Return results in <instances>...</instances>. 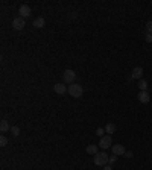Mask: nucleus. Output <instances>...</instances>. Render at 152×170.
I'll list each match as a JSON object with an SVG mask.
<instances>
[{
	"label": "nucleus",
	"mask_w": 152,
	"mask_h": 170,
	"mask_svg": "<svg viewBox=\"0 0 152 170\" xmlns=\"http://www.w3.org/2000/svg\"><path fill=\"white\" fill-rule=\"evenodd\" d=\"M53 91L58 93V94H65L69 91V87H65L64 84H55L53 85Z\"/></svg>",
	"instance_id": "8"
},
{
	"label": "nucleus",
	"mask_w": 152,
	"mask_h": 170,
	"mask_svg": "<svg viewBox=\"0 0 152 170\" xmlns=\"http://www.w3.org/2000/svg\"><path fill=\"white\" fill-rule=\"evenodd\" d=\"M108 160H110V157L107 155V152H99V154L94 155V164L99 166V167L107 166L108 164Z\"/></svg>",
	"instance_id": "2"
},
{
	"label": "nucleus",
	"mask_w": 152,
	"mask_h": 170,
	"mask_svg": "<svg viewBox=\"0 0 152 170\" xmlns=\"http://www.w3.org/2000/svg\"><path fill=\"white\" fill-rule=\"evenodd\" d=\"M0 144H2V146H6V144H8V138H6L5 135L0 137Z\"/></svg>",
	"instance_id": "19"
},
{
	"label": "nucleus",
	"mask_w": 152,
	"mask_h": 170,
	"mask_svg": "<svg viewBox=\"0 0 152 170\" xmlns=\"http://www.w3.org/2000/svg\"><path fill=\"white\" fill-rule=\"evenodd\" d=\"M62 79H64V82L65 84H75V81H76V73L73 71V70H65L64 71V75H62Z\"/></svg>",
	"instance_id": "3"
},
{
	"label": "nucleus",
	"mask_w": 152,
	"mask_h": 170,
	"mask_svg": "<svg viewBox=\"0 0 152 170\" xmlns=\"http://www.w3.org/2000/svg\"><path fill=\"white\" fill-rule=\"evenodd\" d=\"M72 97H76V99H79V97H82V94H84V90H82V87L81 85H78V84H72V85H69V91H67Z\"/></svg>",
	"instance_id": "1"
},
{
	"label": "nucleus",
	"mask_w": 152,
	"mask_h": 170,
	"mask_svg": "<svg viewBox=\"0 0 152 170\" xmlns=\"http://www.w3.org/2000/svg\"><path fill=\"white\" fill-rule=\"evenodd\" d=\"M105 170H113V167H111L110 164H107V166H105Z\"/></svg>",
	"instance_id": "23"
},
{
	"label": "nucleus",
	"mask_w": 152,
	"mask_h": 170,
	"mask_svg": "<svg viewBox=\"0 0 152 170\" xmlns=\"http://www.w3.org/2000/svg\"><path fill=\"white\" fill-rule=\"evenodd\" d=\"M125 157H126V158H133V152L126 151V152H125Z\"/></svg>",
	"instance_id": "22"
},
{
	"label": "nucleus",
	"mask_w": 152,
	"mask_h": 170,
	"mask_svg": "<svg viewBox=\"0 0 152 170\" xmlns=\"http://www.w3.org/2000/svg\"><path fill=\"white\" fill-rule=\"evenodd\" d=\"M137 97H139V100H140L142 103H149V100H151V96H149L148 91H140Z\"/></svg>",
	"instance_id": "9"
},
{
	"label": "nucleus",
	"mask_w": 152,
	"mask_h": 170,
	"mask_svg": "<svg viewBox=\"0 0 152 170\" xmlns=\"http://www.w3.org/2000/svg\"><path fill=\"white\" fill-rule=\"evenodd\" d=\"M30 8L27 6V5H21L20 8H18V14H20V17L21 18H27V17H30Z\"/></svg>",
	"instance_id": "6"
},
{
	"label": "nucleus",
	"mask_w": 152,
	"mask_h": 170,
	"mask_svg": "<svg viewBox=\"0 0 152 170\" xmlns=\"http://www.w3.org/2000/svg\"><path fill=\"white\" fill-rule=\"evenodd\" d=\"M32 24H34V27H37V29H41V27L46 24V21H44V18H43V17H37V18L34 20V23H32Z\"/></svg>",
	"instance_id": "11"
},
{
	"label": "nucleus",
	"mask_w": 152,
	"mask_h": 170,
	"mask_svg": "<svg viewBox=\"0 0 152 170\" xmlns=\"http://www.w3.org/2000/svg\"><path fill=\"white\" fill-rule=\"evenodd\" d=\"M111 144H113V138L110 137V135H104L102 138H101V141H99V147H102V149H108V147H111Z\"/></svg>",
	"instance_id": "4"
},
{
	"label": "nucleus",
	"mask_w": 152,
	"mask_h": 170,
	"mask_svg": "<svg viewBox=\"0 0 152 170\" xmlns=\"http://www.w3.org/2000/svg\"><path fill=\"white\" fill-rule=\"evenodd\" d=\"M11 134H12V137H18L20 135V128L18 126H12L11 128Z\"/></svg>",
	"instance_id": "16"
},
{
	"label": "nucleus",
	"mask_w": 152,
	"mask_h": 170,
	"mask_svg": "<svg viewBox=\"0 0 152 170\" xmlns=\"http://www.w3.org/2000/svg\"><path fill=\"white\" fill-rule=\"evenodd\" d=\"M116 161H117V155H113V157H110V160H108V164H110V166H113Z\"/></svg>",
	"instance_id": "18"
},
{
	"label": "nucleus",
	"mask_w": 152,
	"mask_h": 170,
	"mask_svg": "<svg viewBox=\"0 0 152 170\" xmlns=\"http://www.w3.org/2000/svg\"><path fill=\"white\" fill-rule=\"evenodd\" d=\"M146 32L148 33H152V21H148L146 23Z\"/></svg>",
	"instance_id": "20"
},
{
	"label": "nucleus",
	"mask_w": 152,
	"mask_h": 170,
	"mask_svg": "<svg viewBox=\"0 0 152 170\" xmlns=\"http://www.w3.org/2000/svg\"><path fill=\"white\" fill-rule=\"evenodd\" d=\"M139 88H140V91H148V82L145 79H140L139 81Z\"/></svg>",
	"instance_id": "15"
},
{
	"label": "nucleus",
	"mask_w": 152,
	"mask_h": 170,
	"mask_svg": "<svg viewBox=\"0 0 152 170\" xmlns=\"http://www.w3.org/2000/svg\"><path fill=\"white\" fill-rule=\"evenodd\" d=\"M125 152H126V149H125L123 144H116V146H113V154H114V155H125Z\"/></svg>",
	"instance_id": "10"
},
{
	"label": "nucleus",
	"mask_w": 152,
	"mask_h": 170,
	"mask_svg": "<svg viewBox=\"0 0 152 170\" xmlns=\"http://www.w3.org/2000/svg\"><path fill=\"white\" fill-rule=\"evenodd\" d=\"M24 18H21L20 15L17 17V18H14L12 20V27L15 29V30H21V29H24Z\"/></svg>",
	"instance_id": "5"
},
{
	"label": "nucleus",
	"mask_w": 152,
	"mask_h": 170,
	"mask_svg": "<svg viewBox=\"0 0 152 170\" xmlns=\"http://www.w3.org/2000/svg\"><path fill=\"white\" fill-rule=\"evenodd\" d=\"M105 134H107V132H105V128H97V129H96V135H97V137L102 138Z\"/></svg>",
	"instance_id": "17"
},
{
	"label": "nucleus",
	"mask_w": 152,
	"mask_h": 170,
	"mask_svg": "<svg viewBox=\"0 0 152 170\" xmlns=\"http://www.w3.org/2000/svg\"><path fill=\"white\" fill-rule=\"evenodd\" d=\"M146 41H148V43L152 41V33H148V32H146Z\"/></svg>",
	"instance_id": "21"
},
{
	"label": "nucleus",
	"mask_w": 152,
	"mask_h": 170,
	"mask_svg": "<svg viewBox=\"0 0 152 170\" xmlns=\"http://www.w3.org/2000/svg\"><path fill=\"white\" fill-rule=\"evenodd\" d=\"M97 147H99V146H96V144H88V146H87V154H90V155L99 154V152H97Z\"/></svg>",
	"instance_id": "14"
},
{
	"label": "nucleus",
	"mask_w": 152,
	"mask_h": 170,
	"mask_svg": "<svg viewBox=\"0 0 152 170\" xmlns=\"http://www.w3.org/2000/svg\"><path fill=\"white\" fill-rule=\"evenodd\" d=\"M9 129H11V128H9V122L3 119V120L0 122V131H2V132H8Z\"/></svg>",
	"instance_id": "12"
},
{
	"label": "nucleus",
	"mask_w": 152,
	"mask_h": 170,
	"mask_svg": "<svg viewBox=\"0 0 152 170\" xmlns=\"http://www.w3.org/2000/svg\"><path fill=\"white\" fill-rule=\"evenodd\" d=\"M116 129H117V126L114 123H107V126H105V132L107 134H114Z\"/></svg>",
	"instance_id": "13"
},
{
	"label": "nucleus",
	"mask_w": 152,
	"mask_h": 170,
	"mask_svg": "<svg viewBox=\"0 0 152 170\" xmlns=\"http://www.w3.org/2000/svg\"><path fill=\"white\" fill-rule=\"evenodd\" d=\"M131 79H143V67H136L131 73Z\"/></svg>",
	"instance_id": "7"
}]
</instances>
